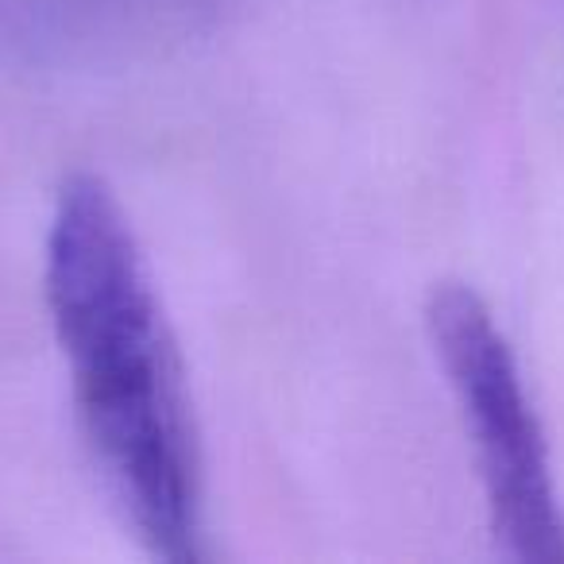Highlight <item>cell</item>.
<instances>
[{"label": "cell", "instance_id": "obj_1", "mask_svg": "<svg viewBox=\"0 0 564 564\" xmlns=\"http://www.w3.org/2000/svg\"><path fill=\"white\" fill-rule=\"evenodd\" d=\"M43 294L112 507L155 561H202V445L186 371L132 220L97 174L58 189Z\"/></svg>", "mask_w": 564, "mask_h": 564}, {"label": "cell", "instance_id": "obj_2", "mask_svg": "<svg viewBox=\"0 0 564 564\" xmlns=\"http://www.w3.org/2000/svg\"><path fill=\"white\" fill-rule=\"evenodd\" d=\"M425 329L476 453L495 545L522 564H564V514L541 417L502 325L464 282H441Z\"/></svg>", "mask_w": 564, "mask_h": 564}, {"label": "cell", "instance_id": "obj_3", "mask_svg": "<svg viewBox=\"0 0 564 564\" xmlns=\"http://www.w3.org/2000/svg\"><path fill=\"white\" fill-rule=\"evenodd\" d=\"M220 0H0V51L35 66H97L197 35Z\"/></svg>", "mask_w": 564, "mask_h": 564}]
</instances>
